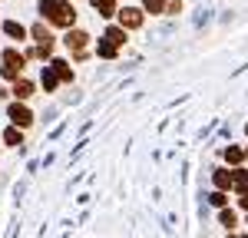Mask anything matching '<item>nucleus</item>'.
Returning <instances> with one entry per match:
<instances>
[{
    "mask_svg": "<svg viewBox=\"0 0 248 238\" xmlns=\"http://www.w3.org/2000/svg\"><path fill=\"white\" fill-rule=\"evenodd\" d=\"M40 17L46 20V23H53V27H66V30H73V23H77V10H73L70 0H43V3H40Z\"/></svg>",
    "mask_w": 248,
    "mask_h": 238,
    "instance_id": "nucleus-1",
    "label": "nucleus"
},
{
    "mask_svg": "<svg viewBox=\"0 0 248 238\" xmlns=\"http://www.w3.org/2000/svg\"><path fill=\"white\" fill-rule=\"evenodd\" d=\"M63 43H66V50L73 53V60H83L90 53V33H83V30H70V33L63 37Z\"/></svg>",
    "mask_w": 248,
    "mask_h": 238,
    "instance_id": "nucleus-2",
    "label": "nucleus"
},
{
    "mask_svg": "<svg viewBox=\"0 0 248 238\" xmlns=\"http://www.w3.org/2000/svg\"><path fill=\"white\" fill-rule=\"evenodd\" d=\"M30 37L37 40V46H40V53H43V57H50V53H53V33H50V27H46V23H37V27L30 30Z\"/></svg>",
    "mask_w": 248,
    "mask_h": 238,
    "instance_id": "nucleus-3",
    "label": "nucleus"
},
{
    "mask_svg": "<svg viewBox=\"0 0 248 238\" xmlns=\"http://www.w3.org/2000/svg\"><path fill=\"white\" fill-rule=\"evenodd\" d=\"M7 116H10V122H14V126H20V129L33 126V113H30V109H27L20 99L14 103V106H10V109H7Z\"/></svg>",
    "mask_w": 248,
    "mask_h": 238,
    "instance_id": "nucleus-4",
    "label": "nucleus"
},
{
    "mask_svg": "<svg viewBox=\"0 0 248 238\" xmlns=\"http://www.w3.org/2000/svg\"><path fill=\"white\" fill-rule=\"evenodd\" d=\"M119 27H126V30H139V27H142V10H139V7H126V10H119Z\"/></svg>",
    "mask_w": 248,
    "mask_h": 238,
    "instance_id": "nucleus-5",
    "label": "nucleus"
},
{
    "mask_svg": "<svg viewBox=\"0 0 248 238\" xmlns=\"http://www.w3.org/2000/svg\"><path fill=\"white\" fill-rule=\"evenodd\" d=\"M212 178H215L218 192H229V189H235V172H229V169H215V172H212Z\"/></svg>",
    "mask_w": 248,
    "mask_h": 238,
    "instance_id": "nucleus-6",
    "label": "nucleus"
},
{
    "mask_svg": "<svg viewBox=\"0 0 248 238\" xmlns=\"http://www.w3.org/2000/svg\"><path fill=\"white\" fill-rule=\"evenodd\" d=\"M116 53H119V46H116L113 40H106V37H103V40H96V57H103V60H113Z\"/></svg>",
    "mask_w": 248,
    "mask_h": 238,
    "instance_id": "nucleus-7",
    "label": "nucleus"
},
{
    "mask_svg": "<svg viewBox=\"0 0 248 238\" xmlns=\"http://www.w3.org/2000/svg\"><path fill=\"white\" fill-rule=\"evenodd\" d=\"M40 83H43V89H46V93H53V89H57V83H60L57 70H53V66H43V73H40Z\"/></svg>",
    "mask_w": 248,
    "mask_h": 238,
    "instance_id": "nucleus-8",
    "label": "nucleus"
},
{
    "mask_svg": "<svg viewBox=\"0 0 248 238\" xmlns=\"http://www.w3.org/2000/svg\"><path fill=\"white\" fill-rule=\"evenodd\" d=\"M3 33L10 40H27V27L17 23V20H7V23H3Z\"/></svg>",
    "mask_w": 248,
    "mask_h": 238,
    "instance_id": "nucleus-9",
    "label": "nucleus"
},
{
    "mask_svg": "<svg viewBox=\"0 0 248 238\" xmlns=\"http://www.w3.org/2000/svg\"><path fill=\"white\" fill-rule=\"evenodd\" d=\"M14 96H17L20 103H23V99H30V96H33V83H30V79H23V76H20L17 83H14Z\"/></svg>",
    "mask_w": 248,
    "mask_h": 238,
    "instance_id": "nucleus-10",
    "label": "nucleus"
},
{
    "mask_svg": "<svg viewBox=\"0 0 248 238\" xmlns=\"http://www.w3.org/2000/svg\"><path fill=\"white\" fill-rule=\"evenodd\" d=\"M23 63H27V57L20 53V50H3V66H17V70H23Z\"/></svg>",
    "mask_w": 248,
    "mask_h": 238,
    "instance_id": "nucleus-11",
    "label": "nucleus"
},
{
    "mask_svg": "<svg viewBox=\"0 0 248 238\" xmlns=\"http://www.w3.org/2000/svg\"><path fill=\"white\" fill-rule=\"evenodd\" d=\"M93 3V10H99V17H116L119 10H116V0H90Z\"/></svg>",
    "mask_w": 248,
    "mask_h": 238,
    "instance_id": "nucleus-12",
    "label": "nucleus"
},
{
    "mask_svg": "<svg viewBox=\"0 0 248 238\" xmlns=\"http://www.w3.org/2000/svg\"><path fill=\"white\" fill-rule=\"evenodd\" d=\"M50 66L57 70V76L63 79V83H70V79H73V70H70V63H66V60H53Z\"/></svg>",
    "mask_w": 248,
    "mask_h": 238,
    "instance_id": "nucleus-13",
    "label": "nucleus"
},
{
    "mask_svg": "<svg viewBox=\"0 0 248 238\" xmlns=\"http://www.w3.org/2000/svg\"><path fill=\"white\" fill-rule=\"evenodd\" d=\"M3 142H7V146H23V129H20V126H10V129L3 133Z\"/></svg>",
    "mask_w": 248,
    "mask_h": 238,
    "instance_id": "nucleus-14",
    "label": "nucleus"
},
{
    "mask_svg": "<svg viewBox=\"0 0 248 238\" xmlns=\"http://www.w3.org/2000/svg\"><path fill=\"white\" fill-rule=\"evenodd\" d=\"M106 40H113L116 46H123L126 43V27H109L106 30Z\"/></svg>",
    "mask_w": 248,
    "mask_h": 238,
    "instance_id": "nucleus-15",
    "label": "nucleus"
},
{
    "mask_svg": "<svg viewBox=\"0 0 248 238\" xmlns=\"http://www.w3.org/2000/svg\"><path fill=\"white\" fill-rule=\"evenodd\" d=\"M235 192H238V195H248V172L245 169L235 172Z\"/></svg>",
    "mask_w": 248,
    "mask_h": 238,
    "instance_id": "nucleus-16",
    "label": "nucleus"
},
{
    "mask_svg": "<svg viewBox=\"0 0 248 238\" xmlns=\"http://www.w3.org/2000/svg\"><path fill=\"white\" fill-rule=\"evenodd\" d=\"M146 14H166V0H142Z\"/></svg>",
    "mask_w": 248,
    "mask_h": 238,
    "instance_id": "nucleus-17",
    "label": "nucleus"
},
{
    "mask_svg": "<svg viewBox=\"0 0 248 238\" xmlns=\"http://www.w3.org/2000/svg\"><path fill=\"white\" fill-rule=\"evenodd\" d=\"M225 159H229V162H242V159H245V152H242L238 146H229V149H225Z\"/></svg>",
    "mask_w": 248,
    "mask_h": 238,
    "instance_id": "nucleus-18",
    "label": "nucleus"
},
{
    "mask_svg": "<svg viewBox=\"0 0 248 238\" xmlns=\"http://www.w3.org/2000/svg\"><path fill=\"white\" fill-rule=\"evenodd\" d=\"M218 222H222V225H229V228H235V222H238V215H235V212H229V208H222V215H218Z\"/></svg>",
    "mask_w": 248,
    "mask_h": 238,
    "instance_id": "nucleus-19",
    "label": "nucleus"
},
{
    "mask_svg": "<svg viewBox=\"0 0 248 238\" xmlns=\"http://www.w3.org/2000/svg\"><path fill=\"white\" fill-rule=\"evenodd\" d=\"M209 202H212V205H218V208H225V202H229V198H225V192H212Z\"/></svg>",
    "mask_w": 248,
    "mask_h": 238,
    "instance_id": "nucleus-20",
    "label": "nucleus"
},
{
    "mask_svg": "<svg viewBox=\"0 0 248 238\" xmlns=\"http://www.w3.org/2000/svg\"><path fill=\"white\" fill-rule=\"evenodd\" d=\"M179 10H182L179 0H166V14H179Z\"/></svg>",
    "mask_w": 248,
    "mask_h": 238,
    "instance_id": "nucleus-21",
    "label": "nucleus"
},
{
    "mask_svg": "<svg viewBox=\"0 0 248 238\" xmlns=\"http://www.w3.org/2000/svg\"><path fill=\"white\" fill-rule=\"evenodd\" d=\"M242 205H245V208H248V195H242Z\"/></svg>",
    "mask_w": 248,
    "mask_h": 238,
    "instance_id": "nucleus-22",
    "label": "nucleus"
},
{
    "mask_svg": "<svg viewBox=\"0 0 248 238\" xmlns=\"http://www.w3.org/2000/svg\"><path fill=\"white\" fill-rule=\"evenodd\" d=\"M232 238H248V235H232Z\"/></svg>",
    "mask_w": 248,
    "mask_h": 238,
    "instance_id": "nucleus-23",
    "label": "nucleus"
}]
</instances>
